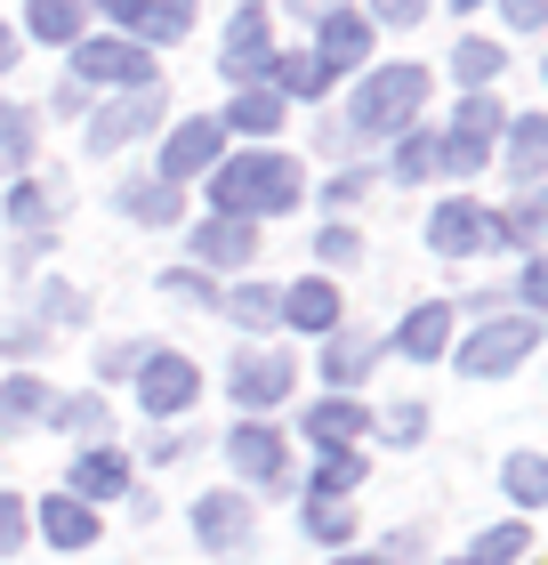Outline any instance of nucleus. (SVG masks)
Listing matches in <instances>:
<instances>
[{
    "mask_svg": "<svg viewBox=\"0 0 548 565\" xmlns=\"http://www.w3.org/2000/svg\"><path fill=\"white\" fill-rule=\"evenodd\" d=\"M153 121H162V82H146V89L114 97V106L89 121V146H97V153H114V146H129V138H146Z\"/></svg>",
    "mask_w": 548,
    "mask_h": 565,
    "instance_id": "nucleus-7",
    "label": "nucleus"
},
{
    "mask_svg": "<svg viewBox=\"0 0 548 565\" xmlns=\"http://www.w3.org/2000/svg\"><path fill=\"white\" fill-rule=\"evenodd\" d=\"M282 323H299V331H339V291H331V282H291V291H282Z\"/></svg>",
    "mask_w": 548,
    "mask_h": 565,
    "instance_id": "nucleus-18",
    "label": "nucleus"
},
{
    "mask_svg": "<svg viewBox=\"0 0 548 565\" xmlns=\"http://www.w3.org/2000/svg\"><path fill=\"white\" fill-rule=\"evenodd\" d=\"M226 153V130L218 121H178L170 146H162V186H178V178H194V170H211Z\"/></svg>",
    "mask_w": 548,
    "mask_h": 565,
    "instance_id": "nucleus-11",
    "label": "nucleus"
},
{
    "mask_svg": "<svg viewBox=\"0 0 548 565\" xmlns=\"http://www.w3.org/2000/svg\"><path fill=\"white\" fill-rule=\"evenodd\" d=\"M315 57L331 65V73H347V65H363L372 57V17H355V9H339V17H323V49Z\"/></svg>",
    "mask_w": 548,
    "mask_h": 565,
    "instance_id": "nucleus-14",
    "label": "nucleus"
},
{
    "mask_svg": "<svg viewBox=\"0 0 548 565\" xmlns=\"http://www.w3.org/2000/svg\"><path fill=\"white\" fill-rule=\"evenodd\" d=\"M41 533H49L57 550H89V542H97V509L73 501V493H57V501H41Z\"/></svg>",
    "mask_w": 548,
    "mask_h": 565,
    "instance_id": "nucleus-16",
    "label": "nucleus"
},
{
    "mask_svg": "<svg viewBox=\"0 0 548 565\" xmlns=\"http://www.w3.org/2000/svg\"><path fill=\"white\" fill-rule=\"evenodd\" d=\"M9 65H17V41H9V33H0V73H9Z\"/></svg>",
    "mask_w": 548,
    "mask_h": 565,
    "instance_id": "nucleus-49",
    "label": "nucleus"
},
{
    "mask_svg": "<svg viewBox=\"0 0 548 565\" xmlns=\"http://www.w3.org/2000/svg\"><path fill=\"white\" fill-rule=\"evenodd\" d=\"M226 82H258V73H267L275 57H267V0H243V9H234V24H226Z\"/></svg>",
    "mask_w": 548,
    "mask_h": 565,
    "instance_id": "nucleus-9",
    "label": "nucleus"
},
{
    "mask_svg": "<svg viewBox=\"0 0 548 565\" xmlns=\"http://www.w3.org/2000/svg\"><path fill=\"white\" fill-rule=\"evenodd\" d=\"M363 428H372V413H363L355 396H331V404H315V413H307V436H315V445H331V452H347Z\"/></svg>",
    "mask_w": 548,
    "mask_h": 565,
    "instance_id": "nucleus-17",
    "label": "nucleus"
},
{
    "mask_svg": "<svg viewBox=\"0 0 548 565\" xmlns=\"http://www.w3.org/2000/svg\"><path fill=\"white\" fill-rule=\"evenodd\" d=\"M387 436H396V445H420V436H428V413H420V404H396V413H387Z\"/></svg>",
    "mask_w": 548,
    "mask_h": 565,
    "instance_id": "nucleus-39",
    "label": "nucleus"
},
{
    "mask_svg": "<svg viewBox=\"0 0 548 565\" xmlns=\"http://www.w3.org/2000/svg\"><path fill=\"white\" fill-rule=\"evenodd\" d=\"M501 65H508V57H501V49H492V41H460V49H452V73H460L468 89H484V82H492V73H501Z\"/></svg>",
    "mask_w": 548,
    "mask_h": 565,
    "instance_id": "nucleus-32",
    "label": "nucleus"
},
{
    "mask_svg": "<svg viewBox=\"0 0 548 565\" xmlns=\"http://www.w3.org/2000/svg\"><path fill=\"white\" fill-rule=\"evenodd\" d=\"M24 24H33V41H82V0H33Z\"/></svg>",
    "mask_w": 548,
    "mask_h": 565,
    "instance_id": "nucleus-27",
    "label": "nucleus"
},
{
    "mask_svg": "<svg viewBox=\"0 0 548 565\" xmlns=\"http://www.w3.org/2000/svg\"><path fill=\"white\" fill-rule=\"evenodd\" d=\"M267 73H275V97H282V106H291V97H323V89H331V65H323V57H275Z\"/></svg>",
    "mask_w": 548,
    "mask_h": 565,
    "instance_id": "nucleus-24",
    "label": "nucleus"
},
{
    "mask_svg": "<svg viewBox=\"0 0 548 565\" xmlns=\"http://www.w3.org/2000/svg\"><path fill=\"white\" fill-rule=\"evenodd\" d=\"M121 211L146 218V226H170V218H178V186H162V178H129V186H121Z\"/></svg>",
    "mask_w": 548,
    "mask_h": 565,
    "instance_id": "nucleus-25",
    "label": "nucleus"
},
{
    "mask_svg": "<svg viewBox=\"0 0 548 565\" xmlns=\"http://www.w3.org/2000/svg\"><path fill=\"white\" fill-rule=\"evenodd\" d=\"M363 186H372V178H363V170H347V178H331V186H323V202H355Z\"/></svg>",
    "mask_w": 548,
    "mask_h": 565,
    "instance_id": "nucleus-46",
    "label": "nucleus"
},
{
    "mask_svg": "<svg viewBox=\"0 0 548 565\" xmlns=\"http://www.w3.org/2000/svg\"><path fill=\"white\" fill-rule=\"evenodd\" d=\"M501 9H508V24H516V33H533V24L548 17V0H501Z\"/></svg>",
    "mask_w": 548,
    "mask_h": 565,
    "instance_id": "nucleus-45",
    "label": "nucleus"
},
{
    "mask_svg": "<svg viewBox=\"0 0 548 565\" xmlns=\"http://www.w3.org/2000/svg\"><path fill=\"white\" fill-rule=\"evenodd\" d=\"M49 211H57V202H49L41 186H17V194H9V218H17V226H49Z\"/></svg>",
    "mask_w": 548,
    "mask_h": 565,
    "instance_id": "nucleus-38",
    "label": "nucleus"
},
{
    "mask_svg": "<svg viewBox=\"0 0 548 565\" xmlns=\"http://www.w3.org/2000/svg\"><path fill=\"white\" fill-rule=\"evenodd\" d=\"M363 484V460L355 452H323V469H315V501H347Z\"/></svg>",
    "mask_w": 548,
    "mask_h": 565,
    "instance_id": "nucleus-29",
    "label": "nucleus"
},
{
    "mask_svg": "<svg viewBox=\"0 0 548 565\" xmlns=\"http://www.w3.org/2000/svg\"><path fill=\"white\" fill-rule=\"evenodd\" d=\"M323 340H331V348H323V380H339V388H355V380L372 372V355H379L363 331H323Z\"/></svg>",
    "mask_w": 548,
    "mask_h": 565,
    "instance_id": "nucleus-21",
    "label": "nucleus"
},
{
    "mask_svg": "<svg viewBox=\"0 0 548 565\" xmlns=\"http://www.w3.org/2000/svg\"><path fill=\"white\" fill-rule=\"evenodd\" d=\"M226 460H234V469H243L250 484H291V452H282V436L275 428H234L226 436Z\"/></svg>",
    "mask_w": 548,
    "mask_h": 565,
    "instance_id": "nucleus-10",
    "label": "nucleus"
},
{
    "mask_svg": "<svg viewBox=\"0 0 548 565\" xmlns=\"http://www.w3.org/2000/svg\"><path fill=\"white\" fill-rule=\"evenodd\" d=\"M41 307H49V316H57V323H73V316H82V291H65V282H49V291H41Z\"/></svg>",
    "mask_w": 548,
    "mask_h": 565,
    "instance_id": "nucleus-44",
    "label": "nucleus"
},
{
    "mask_svg": "<svg viewBox=\"0 0 548 565\" xmlns=\"http://www.w3.org/2000/svg\"><path fill=\"white\" fill-rule=\"evenodd\" d=\"M501 121H508V114H501V106H492V97L476 89V97H468V106H460L452 138L436 146V162L452 170V178H476V170H484V153H492V138H501Z\"/></svg>",
    "mask_w": 548,
    "mask_h": 565,
    "instance_id": "nucleus-4",
    "label": "nucleus"
},
{
    "mask_svg": "<svg viewBox=\"0 0 548 565\" xmlns=\"http://www.w3.org/2000/svg\"><path fill=\"white\" fill-rule=\"evenodd\" d=\"M315 250H323V259H331V267H347V259H355V250H363V243L347 235V226H323V243H315Z\"/></svg>",
    "mask_w": 548,
    "mask_h": 565,
    "instance_id": "nucleus-43",
    "label": "nucleus"
},
{
    "mask_svg": "<svg viewBox=\"0 0 548 565\" xmlns=\"http://www.w3.org/2000/svg\"><path fill=\"white\" fill-rule=\"evenodd\" d=\"M24 153H33V114L0 106V170H24Z\"/></svg>",
    "mask_w": 548,
    "mask_h": 565,
    "instance_id": "nucleus-31",
    "label": "nucleus"
},
{
    "mask_svg": "<svg viewBox=\"0 0 548 565\" xmlns=\"http://www.w3.org/2000/svg\"><path fill=\"white\" fill-rule=\"evenodd\" d=\"M525 542H533L525 525H501V533H484V542L468 550V557H476V565H516V557H525Z\"/></svg>",
    "mask_w": 548,
    "mask_h": 565,
    "instance_id": "nucleus-35",
    "label": "nucleus"
},
{
    "mask_svg": "<svg viewBox=\"0 0 548 565\" xmlns=\"http://www.w3.org/2000/svg\"><path fill=\"white\" fill-rule=\"evenodd\" d=\"M291 9H299V17H339L347 0H291Z\"/></svg>",
    "mask_w": 548,
    "mask_h": 565,
    "instance_id": "nucleus-48",
    "label": "nucleus"
},
{
    "mask_svg": "<svg viewBox=\"0 0 548 565\" xmlns=\"http://www.w3.org/2000/svg\"><path fill=\"white\" fill-rule=\"evenodd\" d=\"M162 291H170V299H194V307H218V291H211L202 275H186V267H178V275H162Z\"/></svg>",
    "mask_w": 548,
    "mask_h": 565,
    "instance_id": "nucleus-40",
    "label": "nucleus"
},
{
    "mask_svg": "<svg viewBox=\"0 0 548 565\" xmlns=\"http://www.w3.org/2000/svg\"><path fill=\"white\" fill-rule=\"evenodd\" d=\"M443 340H452V307H411V316H404V331H396V348L411 355V364L443 355Z\"/></svg>",
    "mask_w": 548,
    "mask_h": 565,
    "instance_id": "nucleus-19",
    "label": "nucleus"
},
{
    "mask_svg": "<svg viewBox=\"0 0 548 565\" xmlns=\"http://www.w3.org/2000/svg\"><path fill=\"white\" fill-rule=\"evenodd\" d=\"M106 9H114V17H129V9H138V0H106Z\"/></svg>",
    "mask_w": 548,
    "mask_h": 565,
    "instance_id": "nucleus-50",
    "label": "nucleus"
},
{
    "mask_svg": "<svg viewBox=\"0 0 548 565\" xmlns=\"http://www.w3.org/2000/svg\"><path fill=\"white\" fill-rule=\"evenodd\" d=\"M452 565H476V557H452Z\"/></svg>",
    "mask_w": 548,
    "mask_h": 565,
    "instance_id": "nucleus-53",
    "label": "nucleus"
},
{
    "mask_svg": "<svg viewBox=\"0 0 548 565\" xmlns=\"http://www.w3.org/2000/svg\"><path fill=\"white\" fill-rule=\"evenodd\" d=\"M508 493H516V509H540V501H548V469H540L533 452L508 460Z\"/></svg>",
    "mask_w": 548,
    "mask_h": 565,
    "instance_id": "nucleus-33",
    "label": "nucleus"
},
{
    "mask_svg": "<svg viewBox=\"0 0 548 565\" xmlns=\"http://www.w3.org/2000/svg\"><path fill=\"white\" fill-rule=\"evenodd\" d=\"M218 316L243 323V331H275V323H282V291H267V282H243V291L218 299Z\"/></svg>",
    "mask_w": 548,
    "mask_h": 565,
    "instance_id": "nucleus-20",
    "label": "nucleus"
},
{
    "mask_svg": "<svg viewBox=\"0 0 548 565\" xmlns=\"http://www.w3.org/2000/svg\"><path fill=\"white\" fill-rule=\"evenodd\" d=\"M307 533H315V542H347V533H355V509L315 501V509H307Z\"/></svg>",
    "mask_w": 548,
    "mask_h": 565,
    "instance_id": "nucleus-36",
    "label": "nucleus"
},
{
    "mask_svg": "<svg viewBox=\"0 0 548 565\" xmlns=\"http://www.w3.org/2000/svg\"><path fill=\"white\" fill-rule=\"evenodd\" d=\"M73 73H82V82H114V89H146L153 82V57L138 41H82Z\"/></svg>",
    "mask_w": 548,
    "mask_h": 565,
    "instance_id": "nucleus-8",
    "label": "nucleus"
},
{
    "mask_svg": "<svg viewBox=\"0 0 548 565\" xmlns=\"http://www.w3.org/2000/svg\"><path fill=\"white\" fill-rule=\"evenodd\" d=\"M339 565H379V557H339Z\"/></svg>",
    "mask_w": 548,
    "mask_h": 565,
    "instance_id": "nucleus-51",
    "label": "nucleus"
},
{
    "mask_svg": "<svg viewBox=\"0 0 548 565\" xmlns=\"http://www.w3.org/2000/svg\"><path fill=\"white\" fill-rule=\"evenodd\" d=\"M501 218L476 211V202H443V211L428 218V250L436 259H476V250H501Z\"/></svg>",
    "mask_w": 548,
    "mask_h": 565,
    "instance_id": "nucleus-5",
    "label": "nucleus"
},
{
    "mask_svg": "<svg viewBox=\"0 0 548 565\" xmlns=\"http://www.w3.org/2000/svg\"><path fill=\"white\" fill-rule=\"evenodd\" d=\"M218 130H243V138H267V130H282V97H275V89H243V97L226 106V121H218Z\"/></svg>",
    "mask_w": 548,
    "mask_h": 565,
    "instance_id": "nucleus-23",
    "label": "nucleus"
},
{
    "mask_svg": "<svg viewBox=\"0 0 548 565\" xmlns=\"http://www.w3.org/2000/svg\"><path fill=\"white\" fill-rule=\"evenodd\" d=\"M49 404H57V396H49L41 388V380H0V420H33V413H49Z\"/></svg>",
    "mask_w": 548,
    "mask_h": 565,
    "instance_id": "nucleus-30",
    "label": "nucleus"
},
{
    "mask_svg": "<svg viewBox=\"0 0 548 565\" xmlns=\"http://www.w3.org/2000/svg\"><path fill=\"white\" fill-rule=\"evenodd\" d=\"M129 24H138L146 41H178L194 24V0H138V9H129Z\"/></svg>",
    "mask_w": 548,
    "mask_h": 565,
    "instance_id": "nucleus-26",
    "label": "nucleus"
},
{
    "mask_svg": "<svg viewBox=\"0 0 548 565\" xmlns=\"http://www.w3.org/2000/svg\"><path fill=\"white\" fill-rule=\"evenodd\" d=\"M194 533H202L211 550H243V542H250V501H243V493H202V501H194Z\"/></svg>",
    "mask_w": 548,
    "mask_h": 565,
    "instance_id": "nucleus-13",
    "label": "nucleus"
},
{
    "mask_svg": "<svg viewBox=\"0 0 548 565\" xmlns=\"http://www.w3.org/2000/svg\"><path fill=\"white\" fill-rule=\"evenodd\" d=\"M452 9H484V0H452Z\"/></svg>",
    "mask_w": 548,
    "mask_h": 565,
    "instance_id": "nucleus-52",
    "label": "nucleus"
},
{
    "mask_svg": "<svg viewBox=\"0 0 548 565\" xmlns=\"http://www.w3.org/2000/svg\"><path fill=\"white\" fill-rule=\"evenodd\" d=\"M307 194V178L291 153H234V162L211 178V202L218 218H267V211H291Z\"/></svg>",
    "mask_w": 548,
    "mask_h": 565,
    "instance_id": "nucleus-1",
    "label": "nucleus"
},
{
    "mask_svg": "<svg viewBox=\"0 0 548 565\" xmlns=\"http://www.w3.org/2000/svg\"><path fill=\"white\" fill-rule=\"evenodd\" d=\"M372 17H379V24H420L428 0H372Z\"/></svg>",
    "mask_w": 548,
    "mask_h": 565,
    "instance_id": "nucleus-41",
    "label": "nucleus"
},
{
    "mask_svg": "<svg viewBox=\"0 0 548 565\" xmlns=\"http://www.w3.org/2000/svg\"><path fill=\"white\" fill-rule=\"evenodd\" d=\"M138 404H146V413L153 420H162V413H186V404L202 396V380H194V364H186V355H162V348H146L138 355Z\"/></svg>",
    "mask_w": 548,
    "mask_h": 565,
    "instance_id": "nucleus-6",
    "label": "nucleus"
},
{
    "mask_svg": "<svg viewBox=\"0 0 548 565\" xmlns=\"http://www.w3.org/2000/svg\"><path fill=\"white\" fill-rule=\"evenodd\" d=\"M540 299H548V267L533 259V267H525V307H540Z\"/></svg>",
    "mask_w": 548,
    "mask_h": 565,
    "instance_id": "nucleus-47",
    "label": "nucleus"
},
{
    "mask_svg": "<svg viewBox=\"0 0 548 565\" xmlns=\"http://www.w3.org/2000/svg\"><path fill=\"white\" fill-rule=\"evenodd\" d=\"M73 436H106V396H65V404H49Z\"/></svg>",
    "mask_w": 548,
    "mask_h": 565,
    "instance_id": "nucleus-34",
    "label": "nucleus"
},
{
    "mask_svg": "<svg viewBox=\"0 0 548 565\" xmlns=\"http://www.w3.org/2000/svg\"><path fill=\"white\" fill-rule=\"evenodd\" d=\"M420 106H428V73L420 65H379V73L355 82L347 121H355V138H396V130L420 121Z\"/></svg>",
    "mask_w": 548,
    "mask_h": 565,
    "instance_id": "nucleus-2",
    "label": "nucleus"
},
{
    "mask_svg": "<svg viewBox=\"0 0 548 565\" xmlns=\"http://www.w3.org/2000/svg\"><path fill=\"white\" fill-rule=\"evenodd\" d=\"M194 250H202V267H243L258 235H250V218H211V226H194Z\"/></svg>",
    "mask_w": 548,
    "mask_h": 565,
    "instance_id": "nucleus-15",
    "label": "nucleus"
},
{
    "mask_svg": "<svg viewBox=\"0 0 548 565\" xmlns=\"http://www.w3.org/2000/svg\"><path fill=\"white\" fill-rule=\"evenodd\" d=\"M17 542H24V501L0 493V550H17Z\"/></svg>",
    "mask_w": 548,
    "mask_h": 565,
    "instance_id": "nucleus-42",
    "label": "nucleus"
},
{
    "mask_svg": "<svg viewBox=\"0 0 548 565\" xmlns=\"http://www.w3.org/2000/svg\"><path fill=\"white\" fill-rule=\"evenodd\" d=\"M428 170H436V138H404L396 146V178H404V186H420Z\"/></svg>",
    "mask_w": 548,
    "mask_h": 565,
    "instance_id": "nucleus-37",
    "label": "nucleus"
},
{
    "mask_svg": "<svg viewBox=\"0 0 548 565\" xmlns=\"http://www.w3.org/2000/svg\"><path fill=\"white\" fill-rule=\"evenodd\" d=\"M121 484H129L121 452H82V460H73V501H114Z\"/></svg>",
    "mask_w": 548,
    "mask_h": 565,
    "instance_id": "nucleus-22",
    "label": "nucleus"
},
{
    "mask_svg": "<svg viewBox=\"0 0 548 565\" xmlns=\"http://www.w3.org/2000/svg\"><path fill=\"white\" fill-rule=\"evenodd\" d=\"M516 121V114H508ZM508 162L525 186H540V162H548V121H516V138H508Z\"/></svg>",
    "mask_w": 548,
    "mask_h": 565,
    "instance_id": "nucleus-28",
    "label": "nucleus"
},
{
    "mask_svg": "<svg viewBox=\"0 0 548 565\" xmlns=\"http://www.w3.org/2000/svg\"><path fill=\"white\" fill-rule=\"evenodd\" d=\"M291 355H243V364H234L226 372V388H234V404H250V413H258V404H282V396H291Z\"/></svg>",
    "mask_w": 548,
    "mask_h": 565,
    "instance_id": "nucleus-12",
    "label": "nucleus"
},
{
    "mask_svg": "<svg viewBox=\"0 0 548 565\" xmlns=\"http://www.w3.org/2000/svg\"><path fill=\"white\" fill-rule=\"evenodd\" d=\"M533 348H540V316H492L476 340L460 348V372L468 380H508Z\"/></svg>",
    "mask_w": 548,
    "mask_h": 565,
    "instance_id": "nucleus-3",
    "label": "nucleus"
}]
</instances>
